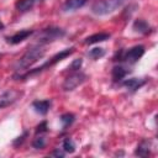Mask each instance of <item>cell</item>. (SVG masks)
I'll list each match as a JSON object with an SVG mask.
<instances>
[{"instance_id":"cell-1","label":"cell","mask_w":158,"mask_h":158,"mask_svg":"<svg viewBox=\"0 0 158 158\" xmlns=\"http://www.w3.org/2000/svg\"><path fill=\"white\" fill-rule=\"evenodd\" d=\"M46 53V49L42 44L40 46H33L31 48H28L25 54L20 58V60L16 64V70L17 72H22L26 70L27 68H30L32 64H35L38 59H41Z\"/></svg>"},{"instance_id":"cell-2","label":"cell","mask_w":158,"mask_h":158,"mask_svg":"<svg viewBox=\"0 0 158 158\" xmlns=\"http://www.w3.org/2000/svg\"><path fill=\"white\" fill-rule=\"evenodd\" d=\"M123 2L125 0H99L93 5L91 11L95 15H107L120 7Z\"/></svg>"},{"instance_id":"cell-3","label":"cell","mask_w":158,"mask_h":158,"mask_svg":"<svg viewBox=\"0 0 158 158\" xmlns=\"http://www.w3.org/2000/svg\"><path fill=\"white\" fill-rule=\"evenodd\" d=\"M73 51H74V48H67V49H64V51H62V52H59V53H57L54 57H52L48 62H46L42 67H40V68H36L35 70H30V72H27V73H25V74H21V75H17V78H21V79H23V78H28L30 75H33V74H37V73H40V72H42L43 69H46V68H49V67H52L53 64H56L57 62H59V60H62V59H64V58H67L68 56H70L72 53H73Z\"/></svg>"},{"instance_id":"cell-4","label":"cell","mask_w":158,"mask_h":158,"mask_svg":"<svg viewBox=\"0 0 158 158\" xmlns=\"http://www.w3.org/2000/svg\"><path fill=\"white\" fill-rule=\"evenodd\" d=\"M85 80V74L81 73V72H73L69 77L65 78L64 83H63V89L65 91H70V90H74L77 86H79L83 81Z\"/></svg>"},{"instance_id":"cell-5","label":"cell","mask_w":158,"mask_h":158,"mask_svg":"<svg viewBox=\"0 0 158 158\" xmlns=\"http://www.w3.org/2000/svg\"><path fill=\"white\" fill-rule=\"evenodd\" d=\"M64 35V31L58 28V27H48V28H44L40 36H38V41L40 43H48V42H52L59 37H62Z\"/></svg>"},{"instance_id":"cell-6","label":"cell","mask_w":158,"mask_h":158,"mask_svg":"<svg viewBox=\"0 0 158 158\" xmlns=\"http://www.w3.org/2000/svg\"><path fill=\"white\" fill-rule=\"evenodd\" d=\"M143 53H144V47L143 46H135V47L130 48L127 52H125L122 59L126 60L130 64H133L143 56Z\"/></svg>"},{"instance_id":"cell-7","label":"cell","mask_w":158,"mask_h":158,"mask_svg":"<svg viewBox=\"0 0 158 158\" xmlns=\"http://www.w3.org/2000/svg\"><path fill=\"white\" fill-rule=\"evenodd\" d=\"M21 95V93L20 91H17V90H7V91H5V93H2L1 95H0V109H4V107H6V106H9V105H11L12 102H15L17 99H19V96Z\"/></svg>"},{"instance_id":"cell-8","label":"cell","mask_w":158,"mask_h":158,"mask_svg":"<svg viewBox=\"0 0 158 158\" xmlns=\"http://www.w3.org/2000/svg\"><path fill=\"white\" fill-rule=\"evenodd\" d=\"M32 33H33V31H31V30H22L20 32H16L11 37H7V42L11 44H17V43L22 42L23 40H26L27 37H30Z\"/></svg>"},{"instance_id":"cell-9","label":"cell","mask_w":158,"mask_h":158,"mask_svg":"<svg viewBox=\"0 0 158 158\" xmlns=\"http://www.w3.org/2000/svg\"><path fill=\"white\" fill-rule=\"evenodd\" d=\"M144 83H146V79H142V78H131V79H126L122 81V84L131 91L139 89Z\"/></svg>"},{"instance_id":"cell-10","label":"cell","mask_w":158,"mask_h":158,"mask_svg":"<svg viewBox=\"0 0 158 158\" xmlns=\"http://www.w3.org/2000/svg\"><path fill=\"white\" fill-rule=\"evenodd\" d=\"M32 107L35 109L36 112L44 115V114H47V111L51 107V101L49 100H37V101L32 102Z\"/></svg>"},{"instance_id":"cell-11","label":"cell","mask_w":158,"mask_h":158,"mask_svg":"<svg viewBox=\"0 0 158 158\" xmlns=\"http://www.w3.org/2000/svg\"><path fill=\"white\" fill-rule=\"evenodd\" d=\"M110 38V35L109 33H105V32H100V33H95V35H91L89 36L88 38H85V43L86 44H93V43H98V42H102V41H106Z\"/></svg>"},{"instance_id":"cell-12","label":"cell","mask_w":158,"mask_h":158,"mask_svg":"<svg viewBox=\"0 0 158 158\" xmlns=\"http://www.w3.org/2000/svg\"><path fill=\"white\" fill-rule=\"evenodd\" d=\"M85 2H86V0H65V2L63 5V10L64 11H74L79 7H81Z\"/></svg>"},{"instance_id":"cell-13","label":"cell","mask_w":158,"mask_h":158,"mask_svg":"<svg viewBox=\"0 0 158 158\" xmlns=\"http://www.w3.org/2000/svg\"><path fill=\"white\" fill-rule=\"evenodd\" d=\"M127 73H128V70H127L126 68H123V67H121V65H116V67L112 68V79H114L115 81L122 80V79L127 75Z\"/></svg>"},{"instance_id":"cell-14","label":"cell","mask_w":158,"mask_h":158,"mask_svg":"<svg viewBox=\"0 0 158 158\" xmlns=\"http://www.w3.org/2000/svg\"><path fill=\"white\" fill-rule=\"evenodd\" d=\"M149 154V142L148 141H142L137 149H136V156H139V157H147Z\"/></svg>"},{"instance_id":"cell-15","label":"cell","mask_w":158,"mask_h":158,"mask_svg":"<svg viewBox=\"0 0 158 158\" xmlns=\"http://www.w3.org/2000/svg\"><path fill=\"white\" fill-rule=\"evenodd\" d=\"M33 2H35V0H17L16 4H15V7L19 11L25 12V11L30 10L33 6Z\"/></svg>"},{"instance_id":"cell-16","label":"cell","mask_w":158,"mask_h":158,"mask_svg":"<svg viewBox=\"0 0 158 158\" xmlns=\"http://www.w3.org/2000/svg\"><path fill=\"white\" fill-rule=\"evenodd\" d=\"M133 30L139 33H147L149 31V26L144 20H136L133 22Z\"/></svg>"},{"instance_id":"cell-17","label":"cell","mask_w":158,"mask_h":158,"mask_svg":"<svg viewBox=\"0 0 158 158\" xmlns=\"http://www.w3.org/2000/svg\"><path fill=\"white\" fill-rule=\"evenodd\" d=\"M88 54H89V57H90V58H93V59H99V58H101V57L105 54V51H104V48L95 47V48L90 49Z\"/></svg>"},{"instance_id":"cell-18","label":"cell","mask_w":158,"mask_h":158,"mask_svg":"<svg viewBox=\"0 0 158 158\" xmlns=\"http://www.w3.org/2000/svg\"><path fill=\"white\" fill-rule=\"evenodd\" d=\"M63 149L68 153H73L75 151V144H74L72 138H65L63 141Z\"/></svg>"},{"instance_id":"cell-19","label":"cell","mask_w":158,"mask_h":158,"mask_svg":"<svg viewBox=\"0 0 158 158\" xmlns=\"http://www.w3.org/2000/svg\"><path fill=\"white\" fill-rule=\"evenodd\" d=\"M60 121L63 123V128H65V127H68L74 121V115H72V114H64V115L60 116Z\"/></svg>"},{"instance_id":"cell-20","label":"cell","mask_w":158,"mask_h":158,"mask_svg":"<svg viewBox=\"0 0 158 158\" xmlns=\"http://www.w3.org/2000/svg\"><path fill=\"white\" fill-rule=\"evenodd\" d=\"M32 146H33L35 148H37V149H41V148H43V147L46 146V141H44V138H43L42 136L36 137V138L33 139V142H32Z\"/></svg>"},{"instance_id":"cell-21","label":"cell","mask_w":158,"mask_h":158,"mask_svg":"<svg viewBox=\"0 0 158 158\" xmlns=\"http://www.w3.org/2000/svg\"><path fill=\"white\" fill-rule=\"evenodd\" d=\"M80 65H81V59H75V60L68 67V69H69L70 72H75V70H78V69L80 68Z\"/></svg>"},{"instance_id":"cell-22","label":"cell","mask_w":158,"mask_h":158,"mask_svg":"<svg viewBox=\"0 0 158 158\" xmlns=\"http://www.w3.org/2000/svg\"><path fill=\"white\" fill-rule=\"evenodd\" d=\"M43 131H46V122L41 123V125L37 127V132H43Z\"/></svg>"},{"instance_id":"cell-23","label":"cell","mask_w":158,"mask_h":158,"mask_svg":"<svg viewBox=\"0 0 158 158\" xmlns=\"http://www.w3.org/2000/svg\"><path fill=\"white\" fill-rule=\"evenodd\" d=\"M52 154H53V156H57V157H63V156H64V153L60 152V151H54Z\"/></svg>"},{"instance_id":"cell-24","label":"cell","mask_w":158,"mask_h":158,"mask_svg":"<svg viewBox=\"0 0 158 158\" xmlns=\"http://www.w3.org/2000/svg\"><path fill=\"white\" fill-rule=\"evenodd\" d=\"M4 28V23L1 22V20H0V30H2Z\"/></svg>"},{"instance_id":"cell-25","label":"cell","mask_w":158,"mask_h":158,"mask_svg":"<svg viewBox=\"0 0 158 158\" xmlns=\"http://www.w3.org/2000/svg\"><path fill=\"white\" fill-rule=\"evenodd\" d=\"M0 57H1V54H0Z\"/></svg>"},{"instance_id":"cell-26","label":"cell","mask_w":158,"mask_h":158,"mask_svg":"<svg viewBox=\"0 0 158 158\" xmlns=\"http://www.w3.org/2000/svg\"><path fill=\"white\" fill-rule=\"evenodd\" d=\"M35 1H37V0H35Z\"/></svg>"}]
</instances>
